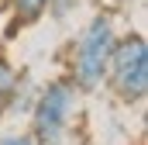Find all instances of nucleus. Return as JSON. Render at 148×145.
Returning a JSON list of instances; mask_svg holds the SVG:
<instances>
[{
  "instance_id": "f257e3e1",
  "label": "nucleus",
  "mask_w": 148,
  "mask_h": 145,
  "mask_svg": "<svg viewBox=\"0 0 148 145\" xmlns=\"http://www.w3.org/2000/svg\"><path fill=\"white\" fill-rule=\"evenodd\" d=\"M114 41H117L114 17L110 14H93L86 21V28L79 31V38L73 41V48H69V79H73L76 90L93 93V90L103 86Z\"/></svg>"
},
{
  "instance_id": "f03ea898",
  "label": "nucleus",
  "mask_w": 148,
  "mask_h": 145,
  "mask_svg": "<svg viewBox=\"0 0 148 145\" xmlns=\"http://www.w3.org/2000/svg\"><path fill=\"white\" fill-rule=\"evenodd\" d=\"M103 83L124 104H141L148 97V41H145V35L131 31V35L114 41Z\"/></svg>"
},
{
  "instance_id": "7ed1b4c3",
  "label": "nucleus",
  "mask_w": 148,
  "mask_h": 145,
  "mask_svg": "<svg viewBox=\"0 0 148 145\" xmlns=\"http://www.w3.org/2000/svg\"><path fill=\"white\" fill-rule=\"evenodd\" d=\"M76 90L73 79L62 76V79H52L41 93H38L35 107H31V138L35 145H62L66 131H69V121H73L76 110Z\"/></svg>"
},
{
  "instance_id": "20e7f679",
  "label": "nucleus",
  "mask_w": 148,
  "mask_h": 145,
  "mask_svg": "<svg viewBox=\"0 0 148 145\" xmlns=\"http://www.w3.org/2000/svg\"><path fill=\"white\" fill-rule=\"evenodd\" d=\"M17 100H21V72L14 69L7 55H0V121Z\"/></svg>"
},
{
  "instance_id": "39448f33",
  "label": "nucleus",
  "mask_w": 148,
  "mask_h": 145,
  "mask_svg": "<svg viewBox=\"0 0 148 145\" xmlns=\"http://www.w3.org/2000/svg\"><path fill=\"white\" fill-rule=\"evenodd\" d=\"M10 7H14L21 24H31V21H38L48 10V0H10Z\"/></svg>"
},
{
  "instance_id": "423d86ee",
  "label": "nucleus",
  "mask_w": 148,
  "mask_h": 145,
  "mask_svg": "<svg viewBox=\"0 0 148 145\" xmlns=\"http://www.w3.org/2000/svg\"><path fill=\"white\" fill-rule=\"evenodd\" d=\"M0 145H35V138L31 135H3Z\"/></svg>"
}]
</instances>
